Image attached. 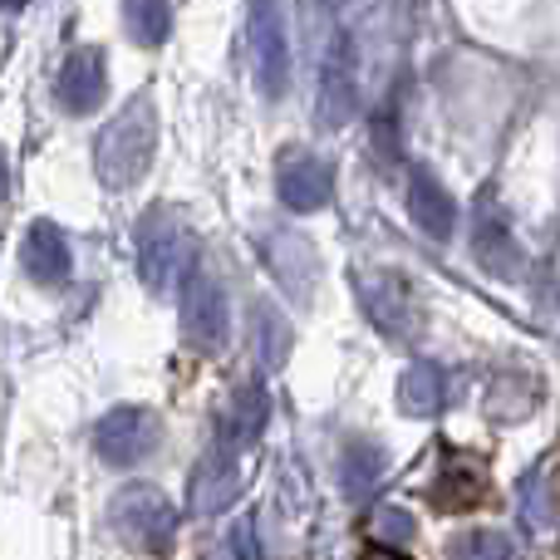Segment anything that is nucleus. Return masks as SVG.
I'll use <instances>...</instances> for the list:
<instances>
[{
	"label": "nucleus",
	"mask_w": 560,
	"mask_h": 560,
	"mask_svg": "<svg viewBox=\"0 0 560 560\" xmlns=\"http://www.w3.org/2000/svg\"><path fill=\"white\" fill-rule=\"evenodd\" d=\"M252 59H256V79L271 98L285 94L290 84V39H285V15L280 5H256L252 10Z\"/></svg>",
	"instance_id": "obj_8"
},
{
	"label": "nucleus",
	"mask_w": 560,
	"mask_h": 560,
	"mask_svg": "<svg viewBox=\"0 0 560 560\" xmlns=\"http://www.w3.org/2000/svg\"><path fill=\"white\" fill-rule=\"evenodd\" d=\"M384 472V453L369 443H349L345 447V467H339V482H345L349 497H364L374 487V477Z\"/></svg>",
	"instance_id": "obj_19"
},
{
	"label": "nucleus",
	"mask_w": 560,
	"mask_h": 560,
	"mask_svg": "<svg viewBox=\"0 0 560 560\" xmlns=\"http://www.w3.org/2000/svg\"><path fill=\"white\" fill-rule=\"evenodd\" d=\"M108 526H114V536L128 546V551L167 556L177 541V506L167 502L158 487L133 482L108 502Z\"/></svg>",
	"instance_id": "obj_2"
},
{
	"label": "nucleus",
	"mask_w": 560,
	"mask_h": 560,
	"mask_svg": "<svg viewBox=\"0 0 560 560\" xmlns=\"http://www.w3.org/2000/svg\"><path fill=\"white\" fill-rule=\"evenodd\" d=\"M232 546H236V560H256V546H252V526H236Z\"/></svg>",
	"instance_id": "obj_23"
},
{
	"label": "nucleus",
	"mask_w": 560,
	"mask_h": 560,
	"mask_svg": "<svg viewBox=\"0 0 560 560\" xmlns=\"http://www.w3.org/2000/svg\"><path fill=\"white\" fill-rule=\"evenodd\" d=\"M104 89H108V74H104V55L98 49H74V55L59 65L55 74V104L65 114H94L104 104Z\"/></svg>",
	"instance_id": "obj_10"
},
{
	"label": "nucleus",
	"mask_w": 560,
	"mask_h": 560,
	"mask_svg": "<svg viewBox=\"0 0 560 560\" xmlns=\"http://www.w3.org/2000/svg\"><path fill=\"white\" fill-rule=\"evenodd\" d=\"M556 502H560V472H556Z\"/></svg>",
	"instance_id": "obj_26"
},
{
	"label": "nucleus",
	"mask_w": 560,
	"mask_h": 560,
	"mask_svg": "<svg viewBox=\"0 0 560 560\" xmlns=\"http://www.w3.org/2000/svg\"><path fill=\"white\" fill-rule=\"evenodd\" d=\"M408 212H413V222L423 226L433 242H447V236L457 232V207H453V197L438 187V177H428V173H418L413 177V192H408Z\"/></svg>",
	"instance_id": "obj_15"
},
{
	"label": "nucleus",
	"mask_w": 560,
	"mask_h": 560,
	"mask_svg": "<svg viewBox=\"0 0 560 560\" xmlns=\"http://www.w3.org/2000/svg\"><path fill=\"white\" fill-rule=\"evenodd\" d=\"M428 506L433 512H482V506H492V472H487L482 457L443 447V467L428 487Z\"/></svg>",
	"instance_id": "obj_6"
},
{
	"label": "nucleus",
	"mask_w": 560,
	"mask_h": 560,
	"mask_svg": "<svg viewBox=\"0 0 560 560\" xmlns=\"http://www.w3.org/2000/svg\"><path fill=\"white\" fill-rule=\"evenodd\" d=\"M10 192V163H5V148H0V202H5Z\"/></svg>",
	"instance_id": "obj_25"
},
{
	"label": "nucleus",
	"mask_w": 560,
	"mask_h": 560,
	"mask_svg": "<svg viewBox=\"0 0 560 560\" xmlns=\"http://www.w3.org/2000/svg\"><path fill=\"white\" fill-rule=\"evenodd\" d=\"M133 252H138V276H143L148 290H173V280H183L192 271V242L187 232L177 226V217L167 207H153V212L138 222L133 236Z\"/></svg>",
	"instance_id": "obj_3"
},
{
	"label": "nucleus",
	"mask_w": 560,
	"mask_h": 560,
	"mask_svg": "<svg viewBox=\"0 0 560 560\" xmlns=\"http://www.w3.org/2000/svg\"><path fill=\"white\" fill-rule=\"evenodd\" d=\"M183 339L197 354H217L226 345V290L207 266L183 276Z\"/></svg>",
	"instance_id": "obj_5"
},
{
	"label": "nucleus",
	"mask_w": 560,
	"mask_h": 560,
	"mask_svg": "<svg viewBox=\"0 0 560 560\" xmlns=\"http://www.w3.org/2000/svg\"><path fill=\"white\" fill-rule=\"evenodd\" d=\"M236 482H242V477H236V457L217 447V453H207V463L197 467V477H192V506L197 512H222L236 497Z\"/></svg>",
	"instance_id": "obj_16"
},
{
	"label": "nucleus",
	"mask_w": 560,
	"mask_h": 560,
	"mask_svg": "<svg viewBox=\"0 0 560 560\" xmlns=\"http://www.w3.org/2000/svg\"><path fill=\"white\" fill-rule=\"evenodd\" d=\"M158 438H163V423H158L153 408H114L108 418H98L94 428V453L104 457L108 467H133L143 463L148 453L158 447Z\"/></svg>",
	"instance_id": "obj_7"
},
{
	"label": "nucleus",
	"mask_w": 560,
	"mask_h": 560,
	"mask_svg": "<svg viewBox=\"0 0 560 560\" xmlns=\"http://www.w3.org/2000/svg\"><path fill=\"white\" fill-rule=\"evenodd\" d=\"M124 25L138 45H163L173 35V5H158V0H138L124 10Z\"/></svg>",
	"instance_id": "obj_18"
},
{
	"label": "nucleus",
	"mask_w": 560,
	"mask_h": 560,
	"mask_svg": "<svg viewBox=\"0 0 560 560\" xmlns=\"http://www.w3.org/2000/svg\"><path fill=\"white\" fill-rule=\"evenodd\" d=\"M276 187L290 212H319V207L329 202V192H335V173H329L325 158L290 148L276 167Z\"/></svg>",
	"instance_id": "obj_9"
},
{
	"label": "nucleus",
	"mask_w": 560,
	"mask_h": 560,
	"mask_svg": "<svg viewBox=\"0 0 560 560\" xmlns=\"http://www.w3.org/2000/svg\"><path fill=\"white\" fill-rule=\"evenodd\" d=\"M398 404H404V413H438L443 408V374H438V364H413L404 374V384H398Z\"/></svg>",
	"instance_id": "obj_17"
},
{
	"label": "nucleus",
	"mask_w": 560,
	"mask_h": 560,
	"mask_svg": "<svg viewBox=\"0 0 560 560\" xmlns=\"http://www.w3.org/2000/svg\"><path fill=\"white\" fill-rule=\"evenodd\" d=\"M256 335H261V359L266 369H280L290 354V325L280 319L276 305H256Z\"/></svg>",
	"instance_id": "obj_20"
},
{
	"label": "nucleus",
	"mask_w": 560,
	"mask_h": 560,
	"mask_svg": "<svg viewBox=\"0 0 560 560\" xmlns=\"http://www.w3.org/2000/svg\"><path fill=\"white\" fill-rule=\"evenodd\" d=\"M153 148H158V114H153V98H133L114 124L98 133L94 143V173L108 192H128L138 177L148 173L153 163Z\"/></svg>",
	"instance_id": "obj_1"
},
{
	"label": "nucleus",
	"mask_w": 560,
	"mask_h": 560,
	"mask_svg": "<svg viewBox=\"0 0 560 560\" xmlns=\"http://www.w3.org/2000/svg\"><path fill=\"white\" fill-rule=\"evenodd\" d=\"M447 560H512V541L502 532H472L447 541Z\"/></svg>",
	"instance_id": "obj_21"
},
{
	"label": "nucleus",
	"mask_w": 560,
	"mask_h": 560,
	"mask_svg": "<svg viewBox=\"0 0 560 560\" xmlns=\"http://www.w3.org/2000/svg\"><path fill=\"white\" fill-rule=\"evenodd\" d=\"M359 300H364L369 319L384 329L388 339H413L418 325H423V300H418L413 280L394 266H369L359 271Z\"/></svg>",
	"instance_id": "obj_4"
},
{
	"label": "nucleus",
	"mask_w": 560,
	"mask_h": 560,
	"mask_svg": "<svg viewBox=\"0 0 560 560\" xmlns=\"http://www.w3.org/2000/svg\"><path fill=\"white\" fill-rule=\"evenodd\" d=\"M359 560H413V556L394 551V546H364V556H359Z\"/></svg>",
	"instance_id": "obj_24"
},
{
	"label": "nucleus",
	"mask_w": 560,
	"mask_h": 560,
	"mask_svg": "<svg viewBox=\"0 0 560 560\" xmlns=\"http://www.w3.org/2000/svg\"><path fill=\"white\" fill-rule=\"evenodd\" d=\"M20 261H25L30 280L39 285H65L69 271H74V256H69V242L55 222H35L25 232V246H20Z\"/></svg>",
	"instance_id": "obj_12"
},
{
	"label": "nucleus",
	"mask_w": 560,
	"mask_h": 560,
	"mask_svg": "<svg viewBox=\"0 0 560 560\" xmlns=\"http://www.w3.org/2000/svg\"><path fill=\"white\" fill-rule=\"evenodd\" d=\"M261 428H266V388L261 384H242V388H236V398L226 404V413H222L217 447H222V453H232V457H242L246 447L261 438Z\"/></svg>",
	"instance_id": "obj_13"
},
{
	"label": "nucleus",
	"mask_w": 560,
	"mask_h": 560,
	"mask_svg": "<svg viewBox=\"0 0 560 560\" xmlns=\"http://www.w3.org/2000/svg\"><path fill=\"white\" fill-rule=\"evenodd\" d=\"M261 256L276 271V280L290 290V300H310L315 290V252H310L305 236L295 232H266L261 236Z\"/></svg>",
	"instance_id": "obj_11"
},
{
	"label": "nucleus",
	"mask_w": 560,
	"mask_h": 560,
	"mask_svg": "<svg viewBox=\"0 0 560 560\" xmlns=\"http://www.w3.org/2000/svg\"><path fill=\"white\" fill-rule=\"evenodd\" d=\"M374 532L384 536V546H394V551H398V541H408V536H413V522H408V512H398V506H384V512L374 516Z\"/></svg>",
	"instance_id": "obj_22"
},
{
	"label": "nucleus",
	"mask_w": 560,
	"mask_h": 560,
	"mask_svg": "<svg viewBox=\"0 0 560 560\" xmlns=\"http://www.w3.org/2000/svg\"><path fill=\"white\" fill-rule=\"evenodd\" d=\"M354 114V49H349V35L335 39V49H329L325 59V89H319V118H325L329 128L345 124V118Z\"/></svg>",
	"instance_id": "obj_14"
}]
</instances>
